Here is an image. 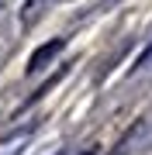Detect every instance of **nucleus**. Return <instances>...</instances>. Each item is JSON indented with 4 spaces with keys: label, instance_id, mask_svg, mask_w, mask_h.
Returning a JSON list of instances; mask_svg holds the SVG:
<instances>
[{
    "label": "nucleus",
    "instance_id": "f257e3e1",
    "mask_svg": "<svg viewBox=\"0 0 152 155\" xmlns=\"http://www.w3.org/2000/svg\"><path fill=\"white\" fill-rule=\"evenodd\" d=\"M62 48H66V41H62V38H52V41H45V45H38V48L31 52V59H28V72H42Z\"/></svg>",
    "mask_w": 152,
    "mask_h": 155
}]
</instances>
